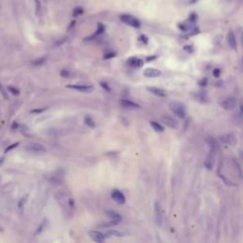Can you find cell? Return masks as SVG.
<instances>
[{
	"mask_svg": "<svg viewBox=\"0 0 243 243\" xmlns=\"http://www.w3.org/2000/svg\"><path fill=\"white\" fill-rule=\"evenodd\" d=\"M169 108L178 118L184 119L186 117V108H185L183 104L177 101H173L169 104Z\"/></svg>",
	"mask_w": 243,
	"mask_h": 243,
	"instance_id": "6da1fadb",
	"label": "cell"
},
{
	"mask_svg": "<svg viewBox=\"0 0 243 243\" xmlns=\"http://www.w3.org/2000/svg\"><path fill=\"white\" fill-rule=\"evenodd\" d=\"M67 89H72L81 92H92L94 90V85H89V84H72V85H66Z\"/></svg>",
	"mask_w": 243,
	"mask_h": 243,
	"instance_id": "7a4b0ae2",
	"label": "cell"
},
{
	"mask_svg": "<svg viewBox=\"0 0 243 243\" xmlns=\"http://www.w3.org/2000/svg\"><path fill=\"white\" fill-rule=\"evenodd\" d=\"M121 20L125 23L126 25L130 26L132 28H139L141 27V22L139 21V19H137L136 17L129 15V14H124V15L121 16Z\"/></svg>",
	"mask_w": 243,
	"mask_h": 243,
	"instance_id": "3957f363",
	"label": "cell"
},
{
	"mask_svg": "<svg viewBox=\"0 0 243 243\" xmlns=\"http://www.w3.org/2000/svg\"><path fill=\"white\" fill-rule=\"evenodd\" d=\"M25 148L28 152L36 154H42L46 152V147L41 144H38V142H31V144L27 145Z\"/></svg>",
	"mask_w": 243,
	"mask_h": 243,
	"instance_id": "277c9868",
	"label": "cell"
},
{
	"mask_svg": "<svg viewBox=\"0 0 243 243\" xmlns=\"http://www.w3.org/2000/svg\"><path fill=\"white\" fill-rule=\"evenodd\" d=\"M154 212H155V219H156L157 224H158L159 226H162L163 222V215L162 206H161L159 202H155Z\"/></svg>",
	"mask_w": 243,
	"mask_h": 243,
	"instance_id": "5b68a950",
	"label": "cell"
},
{
	"mask_svg": "<svg viewBox=\"0 0 243 243\" xmlns=\"http://www.w3.org/2000/svg\"><path fill=\"white\" fill-rule=\"evenodd\" d=\"M219 105L222 108L226 110H231L236 106V100L233 97H228L225 98L219 102Z\"/></svg>",
	"mask_w": 243,
	"mask_h": 243,
	"instance_id": "8992f818",
	"label": "cell"
},
{
	"mask_svg": "<svg viewBox=\"0 0 243 243\" xmlns=\"http://www.w3.org/2000/svg\"><path fill=\"white\" fill-rule=\"evenodd\" d=\"M161 119H162V122L168 127L173 128V129H178L179 128V123L173 117H171L169 115H163L161 117Z\"/></svg>",
	"mask_w": 243,
	"mask_h": 243,
	"instance_id": "52a82bcc",
	"label": "cell"
},
{
	"mask_svg": "<svg viewBox=\"0 0 243 243\" xmlns=\"http://www.w3.org/2000/svg\"><path fill=\"white\" fill-rule=\"evenodd\" d=\"M111 197L114 202H116L118 204H124L125 203V197L124 195L118 189H114L111 193Z\"/></svg>",
	"mask_w": 243,
	"mask_h": 243,
	"instance_id": "ba28073f",
	"label": "cell"
},
{
	"mask_svg": "<svg viewBox=\"0 0 243 243\" xmlns=\"http://www.w3.org/2000/svg\"><path fill=\"white\" fill-rule=\"evenodd\" d=\"M219 140L220 142H222V144H226V145H234L236 141L235 135L232 134V133L222 134L219 137Z\"/></svg>",
	"mask_w": 243,
	"mask_h": 243,
	"instance_id": "9c48e42d",
	"label": "cell"
},
{
	"mask_svg": "<svg viewBox=\"0 0 243 243\" xmlns=\"http://www.w3.org/2000/svg\"><path fill=\"white\" fill-rule=\"evenodd\" d=\"M216 156H217V153L215 152H212L210 151L207 159L205 160L204 162V166L208 169V170H212L214 165H215V162H216Z\"/></svg>",
	"mask_w": 243,
	"mask_h": 243,
	"instance_id": "30bf717a",
	"label": "cell"
},
{
	"mask_svg": "<svg viewBox=\"0 0 243 243\" xmlns=\"http://www.w3.org/2000/svg\"><path fill=\"white\" fill-rule=\"evenodd\" d=\"M144 60H141L139 57H130V58L127 59V65L134 68H140L144 66Z\"/></svg>",
	"mask_w": 243,
	"mask_h": 243,
	"instance_id": "8fae6325",
	"label": "cell"
},
{
	"mask_svg": "<svg viewBox=\"0 0 243 243\" xmlns=\"http://www.w3.org/2000/svg\"><path fill=\"white\" fill-rule=\"evenodd\" d=\"M206 141H207V144H208V145L210 147V151L218 153V151L219 150V141L216 140L215 138H213V137H208L206 139Z\"/></svg>",
	"mask_w": 243,
	"mask_h": 243,
	"instance_id": "7c38bea8",
	"label": "cell"
},
{
	"mask_svg": "<svg viewBox=\"0 0 243 243\" xmlns=\"http://www.w3.org/2000/svg\"><path fill=\"white\" fill-rule=\"evenodd\" d=\"M120 106L125 109H138L140 107V106L138 104L134 103L133 101H130V100H126V99L121 100Z\"/></svg>",
	"mask_w": 243,
	"mask_h": 243,
	"instance_id": "4fadbf2b",
	"label": "cell"
},
{
	"mask_svg": "<svg viewBox=\"0 0 243 243\" xmlns=\"http://www.w3.org/2000/svg\"><path fill=\"white\" fill-rule=\"evenodd\" d=\"M144 75L147 78H157V77H160L162 75V72H161V70L157 69V68L148 67V68L145 69Z\"/></svg>",
	"mask_w": 243,
	"mask_h": 243,
	"instance_id": "5bb4252c",
	"label": "cell"
},
{
	"mask_svg": "<svg viewBox=\"0 0 243 243\" xmlns=\"http://www.w3.org/2000/svg\"><path fill=\"white\" fill-rule=\"evenodd\" d=\"M147 90L156 95V96H158V97H166L167 96V92L163 89H160V88H156V87H147Z\"/></svg>",
	"mask_w": 243,
	"mask_h": 243,
	"instance_id": "9a60e30c",
	"label": "cell"
},
{
	"mask_svg": "<svg viewBox=\"0 0 243 243\" xmlns=\"http://www.w3.org/2000/svg\"><path fill=\"white\" fill-rule=\"evenodd\" d=\"M89 236L92 238V240H94L95 242H98V243H102L105 241V236L100 233V232H97V231H89Z\"/></svg>",
	"mask_w": 243,
	"mask_h": 243,
	"instance_id": "2e32d148",
	"label": "cell"
},
{
	"mask_svg": "<svg viewBox=\"0 0 243 243\" xmlns=\"http://www.w3.org/2000/svg\"><path fill=\"white\" fill-rule=\"evenodd\" d=\"M194 98L197 100V101L201 102V103H207L209 101V98H208V95L206 94V92L204 91H197L196 93H194Z\"/></svg>",
	"mask_w": 243,
	"mask_h": 243,
	"instance_id": "e0dca14e",
	"label": "cell"
},
{
	"mask_svg": "<svg viewBox=\"0 0 243 243\" xmlns=\"http://www.w3.org/2000/svg\"><path fill=\"white\" fill-rule=\"evenodd\" d=\"M106 215L110 218V219L115 221L116 223H120L122 221V216L119 213H117L115 211H112V210H107V211H106Z\"/></svg>",
	"mask_w": 243,
	"mask_h": 243,
	"instance_id": "ac0fdd59",
	"label": "cell"
},
{
	"mask_svg": "<svg viewBox=\"0 0 243 243\" xmlns=\"http://www.w3.org/2000/svg\"><path fill=\"white\" fill-rule=\"evenodd\" d=\"M227 42L228 45L232 50H236V35L233 32H230L227 35Z\"/></svg>",
	"mask_w": 243,
	"mask_h": 243,
	"instance_id": "d6986e66",
	"label": "cell"
},
{
	"mask_svg": "<svg viewBox=\"0 0 243 243\" xmlns=\"http://www.w3.org/2000/svg\"><path fill=\"white\" fill-rule=\"evenodd\" d=\"M149 124L155 131H157V132H163L164 131V127L161 124L157 123L155 121H151V122H149Z\"/></svg>",
	"mask_w": 243,
	"mask_h": 243,
	"instance_id": "ffe728a7",
	"label": "cell"
},
{
	"mask_svg": "<svg viewBox=\"0 0 243 243\" xmlns=\"http://www.w3.org/2000/svg\"><path fill=\"white\" fill-rule=\"evenodd\" d=\"M106 234L110 235V236H117V237H121V236H124V234L118 231V230H115V229H110V230H107L106 231Z\"/></svg>",
	"mask_w": 243,
	"mask_h": 243,
	"instance_id": "44dd1931",
	"label": "cell"
},
{
	"mask_svg": "<svg viewBox=\"0 0 243 243\" xmlns=\"http://www.w3.org/2000/svg\"><path fill=\"white\" fill-rule=\"evenodd\" d=\"M46 61H47L46 57H41V58H38V59L34 60L32 64H33V66H34V67H40V66H42V65H44V64L46 63Z\"/></svg>",
	"mask_w": 243,
	"mask_h": 243,
	"instance_id": "7402d4cb",
	"label": "cell"
},
{
	"mask_svg": "<svg viewBox=\"0 0 243 243\" xmlns=\"http://www.w3.org/2000/svg\"><path fill=\"white\" fill-rule=\"evenodd\" d=\"M85 124H87L89 127H90V128H94L95 127V122H94V120L91 118V117H89V116H87L85 118Z\"/></svg>",
	"mask_w": 243,
	"mask_h": 243,
	"instance_id": "603a6c76",
	"label": "cell"
},
{
	"mask_svg": "<svg viewBox=\"0 0 243 243\" xmlns=\"http://www.w3.org/2000/svg\"><path fill=\"white\" fill-rule=\"evenodd\" d=\"M104 31H105V28H104V26H103L102 24H99V25H98V30H97V32H96V33H94L92 36H90L89 39H93L94 37H96V36H98V35L101 34V33H102Z\"/></svg>",
	"mask_w": 243,
	"mask_h": 243,
	"instance_id": "cb8c5ba5",
	"label": "cell"
},
{
	"mask_svg": "<svg viewBox=\"0 0 243 243\" xmlns=\"http://www.w3.org/2000/svg\"><path fill=\"white\" fill-rule=\"evenodd\" d=\"M116 56V52L115 51H108V52H106L105 55H104V59H110V58H113V57Z\"/></svg>",
	"mask_w": 243,
	"mask_h": 243,
	"instance_id": "d4e9b609",
	"label": "cell"
},
{
	"mask_svg": "<svg viewBox=\"0 0 243 243\" xmlns=\"http://www.w3.org/2000/svg\"><path fill=\"white\" fill-rule=\"evenodd\" d=\"M83 12H84V10L81 7H77L73 11V16H79L81 14H83Z\"/></svg>",
	"mask_w": 243,
	"mask_h": 243,
	"instance_id": "484cf974",
	"label": "cell"
},
{
	"mask_svg": "<svg viewBox=\"0 0 243 243\" xmlns=\"http://www.w3.org/2000/svg\"><path fill=\"white\" fill-rule=\"evenodd\" d=\"M18 145H19V142H14V144H12V145H9V146H8V147L5 149V153H9L10 151L13 150L14 148H16V147L18 146Z\"/></svg>",
	"mask_w": 243,
	"mask_h": 243,
	"instance_id": "4316f807",
	"label": "cell"
},
{
	"mask_svg": "<svg viewBox=\"0 0 243 243\" xmlns=\"http://www.w3.org/2000/svg\"><path fill=\"white\" fill-rule=\"evenodd\" d=\"M8 89H9V91H11L13 95H15V96H18L19 94H20V91H19V89H15L14 87H10L8 88Z\"/></svg>",
	"mask_w": 243,
	"mask_h": 243,
	"instance_id": "83f0119b",
	"label": "cell"
},
{
	"mask_svg": "<svg viewBox=\"0 0 243 243\" xmlns=\"http://www.w3.org/2000/svg\"><path fill=\"white\" fill-rule=\"evenodd\" d=\"M26 202H27V197H22V198L20 199V201H19V202H18V208H19L20 210H22Z\"/></svg>",
	"mask_w": 243,
	"mask_h": 243,
	"instance_id": "f1b7e54d",
	"label": "cell"
},
{
	"mask_svg": "<svg viewBox=\"0 0 243 243\" xmlns=\"http://www.w3.org/2000/svg\"><path fill=\"white\" fill-rule=\"evenodd\" d=\"M60 75L63 77V78H68L70 76V72L67 69H62L61 72H60Z\"/></svg>",
	"mask_w": 243,
	"mask_h": 243,
	"instance_id": "f546056e",
	"label": "cell"
},
{
	"mask_svg": "<svg viewBox=\"0 0 243 243\" xmlns=\"http://www.w3.org/2000/svg\"><path fill=\"white\" fill-rule=\"evenodd\" d=\"M100 85H101V87L105 89V90H106V91H110L111 90V89L109 88V85H108V84L107 83H105V82H101L100 83Z\"/></svg>",
	"mask_w": 243,
	"mask_h": 243,
	"instance_id": "4dcf8cb0",
	"label": "cell"
},
{
	"mask_svg": "<svg viewBox=\"0 0 243 243\" xmlns=\"http://www.w3.org/2000/svg\"><path fill=\"white\" fill-rule=\"evenodd\" d=\"M46 109H47L46 107H45V108H36V109H33V110H32V111H31V113H34V114H40V113H42V112H44Z\"/></svg>",
	"mask_w": 243,
	"mask_h": 243,
	"instance_id": "1f68e13d",
	"label": "cell"
},
{
	"mask_svg": "<svg viewBox=\"0 0 243 243\" xmlns=\"http://www.w3.org/2000/svg\"><path fill=\"white\" fill-rule=\"evenodd\" d=\"M220 72H221V71H220L219 68H216V69H214V70H213V74H214V76L217 77V78L220 76Z\"/></svg>",
	"mask_w": 243,
	"mask_h": 243,
	"instance_id": "d6a6232c",
	"label": "cell"
},
{
	"mask_svg": "<svg viewBox=\"0 0 243 243\" xmlns=\"http://www.w3.org/2000/svg\"><path fill=\"white\" fill-rule=\"evenodd\" d=\"M45 223H46V219L43 221V223H41V225L39 226V228L37 229V231H36V234H40L41 233V231L44 229V226H45Z\"/></svg>",
	"mask_w": 243,
	"mask_h": 243,
	"instance_id": "836d02e7",
	"label": "cell"
},
{
	"mask_svg": "<svg viewBox=\"0 0 243 243\" xmlns=\"http://www.w3.org/2000/svg\"><path fill=\"white\" fill-rule=\"evenodd\" d=\"M35 4H36V13L38 14L40 12V10H41V4H40L39 0H35Z\"/></svg>",
	"mask_w": 243,
	"mask_h": 243,
	"instance_id": "e575fe53",
	"label": "cell"
},
{
	"mask_svg": "<svg viewBox=\"0 0 243 243\" xmlns=\"http://www.w3.org/2000/svg\"><path fill=\"white\" fill-rule=\"evenodd\" d=\"M198 85H202V87H205V85H207V79H206V78L202 79L201 81L198 82Z\"/></svg>",
	"mask_w": 243,
	"mask_h": 243,
	"instance_id": "d590c367",
	"label": "cell"
},
{
	"mask_svg": "<svg viewBox=\"0 0 243 243\" xmlns=\"http://www.w3.org/2000/svg\"><path fill=\"white\" fill-rule=\"evenodd\" d=\"M140 40L142 42V44H147V41H148V39H147V37H146V36H145V35H141V36L140 37Z\"/></svg>",
	"mask_w": 243,
	"mask_h": 243,
	"instance_id": "8d00e7d4",
	"label": "cell"
},
{
	"mask_svg": "<svg viewBox=\"0 0 243 243\" xmlns=\"http://www.w3.org/2000/svg\"><path fill=\"white\" fill-rule=\"evenodd\" d=\"M155 59H157V56H148V57H146V61L147 62H151V61H153Z\"/></svg>",
	"mask_w": 243,
	"mask_h": 243,
	"instance_id": "74e56055",
	"label": "cell"
},
{
	"mask_svg": "<svg viewBox=\"0 0 243 243\" xmlns=\"http://www.w3.org/2000/svg\"><path fill=\"white\" fill-rule=\"evenodd\" d=\"M198 1V0H191V4H195Z\"/></svg>",
	"mask_w": 243,
	"mask_h": 243,
	"instance_id": "f35d334b",
	"label": "cell"
},
{
	"mask_svg": "<svg viewBox=\"0 0 243 243\" xmlns=\"http://www.w3.org/2000/svg\"><path fill=\"white\" fill-rule=\"evenodd\" d=\"M3 163H4V159H3V158H1V159H0V165H1Z\"/></svg>",
	"mask_w": 243,
	"mask_h": 243,
	"instance_id": "ab89813d",
	"label": "cell"
},
{
	"mask_svg": "<svg viewBox=\"0 0 243 243\" xmlns=\"http://www.w3.org/2000/svg\"><path fill=\"white\" fill-rule=\"evenodd\" d=\"M0 90H2V87H1V85H0Z\"/></svg>",
	"mask_w": 243,
	"mask_h": 243,
	"instance_id": "60d3db41",
	"label": "cell"
}]
</instances>
